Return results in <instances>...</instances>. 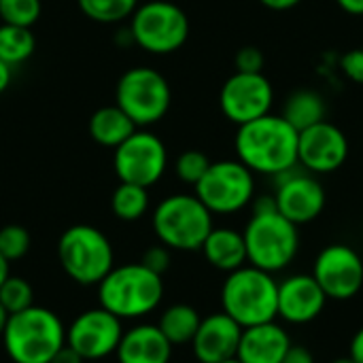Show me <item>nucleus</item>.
I'll return each instance as SVG.
<instances>
[{"label":"nucleus","instance_id":"nucleus-1","mask_svg":"<svg viewBox=\"0 0 363 363\" xmlns=\"http://www.w3.org/2000/svg\"><path fill=\"white\" fill-rule=\"evenodd\" d=\"M300 132L283 115H264L238 125L234 149L253 174L279 177L298 168Z\"/></svg>","mask_w":363,"mask_h":363},{"label":"nucleus","instance_id":"nucleus-2","mask_svg":"<svg viewBox=\"0 0 363 363\" xmlns=\"http://www.w3.org/2000/svg\"><path fill=\"white\" fill-rule=\"evenodd\" d=\"M2 345L13 363H49L66 345V328L53 311L34 304L9 315Z\"/></svg>","mask_w":363,"mask_h":363},{"label":"nucleus","instance_id":"nucleus-3","mask_svg":"<svg viewBox=\"0 0 363 363\" xmlns=\"http://www.w3.org/2000/svg\"><path fill=\"white\" fill-rule=\"evenodd\" d=\"M164 298V281L143 264L113 268L98 283V300L117 319H140L151 315Z\"/></svg>","mask_w":363,"mask_h":363},{"label":"nucleus","instance_id":"nucleus-4","mask_svg":"<svg viewBox=\"0 0 363 363\" xmlns=\"http://www.w3.org/2000/svg\"><path fill=\"white\" fill-rule=\"evenodd\" d=\"M221 308L242 330L279 317V283L251 264L228 274L221 287Z\"/></svg>","mask_w":363,"mask_h":363},{"label":"nucleus","instance_id":"nucleus-5","mask_svg":"<svg viewBox=\"0 0 363 363\" xmlns=\"http://www.w3.org/2000/svg\"><path fill=\"white\" fill-rule=\"evenodd\" d=\"M247 262L270 274L294 264L300 251V230L279 211L253 213L245 230Z\"/></svg>","mask_w":363,"mask_h":363},{"label":"nucleus","instance_id":"nucleus-6","mask_svg":"<svg viewBox=\"0 0 363 363\" xmlns=\"http://www.w3.org/2000/svg\"><path fill=\"white\" fill-rule=\"evenodd\" d=\"M213 228V213L196 194L168 196L153 211V232L170 251H200Z\"/></svg>","mask_w":363,"mask_h":363},{"label":"nucleus","instance_id":"nucleus-7","mask_svg":"<svg viewBox=\"0 0 363 363\" xmlns=\"http://www.w3.org/2000/svg\"><path fill=\"white\" fill-rule=\"evenodd\" d=\"M62 270L79 285H98L113 268L115 253L111 240L94 225H70L57 240Z\"/></svg>","mask_w":363,"mask_h":363},{"label":"nucleus","instance_id":"nucleus-8","mask_svg":"<svg viewBox=\"0 0 363 363\" xmlns=\"http://www.w3.org/2000/svg\"><path fill=\"white\" fill-rule=\"evenodd\" d=\"M130 36L149 53L168 55L185 45L189 36V19L179 4L170 0H151L138 4L132 13Z\"/></svg>","mask_w":363,"mask_h":363},{"label":"nucleus","instance_id":"nucleus-9","mask_svg":"<svg viewBox=\"0 0 363 363\" xmlns=\"http://www.w3.org/2000/svg\"><path fill=\"white\" fill-rule=\"evenodd\" d=\"M170 100L172 94L166 77L149 66L125 70L115 87V104L136 123V128H147L164 119Z\"/></svg>","mask_w":363,"mask_h":363},{"label":"nucleus","instance_id":"nucleus-10","mask_svg":"<svg viewBox=\"0 0 363 363\" xmlns=\"http://www.w3.org/2000/svg\"><path fill=\"white\" fill-rule=\"evenodd\" d=\"M198 200L213 215H234L255 198V177L238 160L213 162L196 185Z\"/></svg>","mask_w":363,"mask_h":363},{"label":"nucleus","instance_id":"nucleus-11","mask_svg":"<svg viewBox=\"0 0 363 363\" xmlns=\"http://www.w3.org/2000/svg\"><path fill=\"white\" fill-rule=\"evenodd\" d=\"M168 166V151L160 136L149 130H136L119 147H115L113 168L121 183H134L140 187L155 185Z\"/></svg>","mask_w":363,"mask_h":363},{"label":"nucleus","instance_id":"nucleus-12","mask_svg":"<svg viewBox=\"0 0 363 363\" xmlns=\"http://www.w3.org/2000/svg\"><path fill=\"white\" fill-rule=\"evenodd\" d=\"M313 277L328 296V300H353L363 289L362 255L353 247L342 242L328 245L319 251L315 259Z\"/></svg>","mask_w":363,"mask_h":363},{"label":"nucleus","instance_id":"nucleus-13","mask_svg":"<svg viewBox=\"0 0 363 363\" xmlns=\"http://www.w3.org/2000/svg\"><path fill=\"white\" fill-rule=\"evenodd\" d=\"M274 87L264 72H234L221 87L219 106L236 125L259 119L272 111Z\"/></svg>","mask_w":363,"mask_h":363},{"label":"nucleus","instance_id":"nucleus-14","mask_svg":"<svg viewBox=\"0 0 363 363\" xmlns=\"http://www.w3.org/2000/svg\"><path fill=\"white\" fill-rule=\"evenodd\" d=\"M277 179L274 189V202L279 213L289 219L291 223L306 225L315 221L323 208H325V189L317 174L306 172L304 168H294L289 172H283Z\"/></svg>","mask_w":363,"mask_h":363},{"label":"nucleus","instance_id":"nucleus-15","mask_svg":"<svg viewBox=\"0 0 363 363\" xmlns=\"http://www.w3.org/2000/svg\"><path fill=\"white\" fill-rule=\"evenodd\" d=\"M121 336V319L100 306L74 317V321L66 330V345L74 353H79L83 362H96L113 355L119 347Z\"/></svg>","mask_w":363,"mask_h":363},{"label":"nucleus","instance_id":"nucleus-16","mask_svg":"<svg viewBox=\"0 0 363 363\" xmlns=\"http://www.w3.org/2000/svg\"><path fill=\"white\" fill-rule=\"evenodd\" d=\"M349 138L347 134L323 119L300 132L298 138V166L311 174H330L345 166L349 160Z\"/></svg>","mask_w":363,"mask_h":363},{"label":"nucleus","instance_id":"nucleus-17","mask_svg":"<svg viewBox=\"0 0 363 363\" xmlns=\"http://www.w3.org/2000/svg\"><path fill=\"white\" fill-rule=\"evenodd\" d=\"M328 296L313 274H291L279 283V317L291 325H306L319 319Z\"/></svg>","mask_w":363,"mask_h":363},{"label":"nucleus","instance_id":"nucleus-18","mask_svg":"<svg viewBox=\"0 0 363 363\" xmlns=\"http://www.w3.org/2000/svg\"><path fill=\"white\" fill-rule=\"evenodd\" d=\"M242 328L223 311L213 313L200 321V328L191 340L194 357L200 363H221L236 357Z\"/></svg>","mask_w":363,"mask_h":363},{"label":"nucleus","instance_id":"nucleus-19","mask_svg":"<svg viewBox=\"0 0 363 363\" xmlns=\"http://www.w3.org/2000/svg\"><path fill=\"white\" fill-rule=\"evenodd\" d=\"M291 345L289 334L277 321L245 328L236 359L242 363H283Z\"/></svg>","mask_w":363,"mask_h":363},{"label":"nucleus","instance_id":"nucleus-20","mask_svg":"<svg viewBox=\"0 0 363 363\" xmlns=\"http://www.w3.org/2000/svg\"><path fill=\"white\" fill-rule=\"evenodd\" d=\"M115 355L119 363H170L172 345L157 325L138 323L123 332Z\"/></svg>","mask_w":363,"mask_h":363},{"label":"nucleus","instance_id":"nucleus-21","mask_svg":"<svg viewBox=\"0 0 363 363\" xmlns=\"http://www.w3.org/2000/svg\"><path fill=\"white\" fill-rule=\"evenodd\" d=\"M204 259L221 272H234L242 266H247V247L242 232H236L232 228H213L206 236L202 249Z\"/></svg>","mask_w":363,"mask_h":363},{"label":"nucleus","instance_id":"nucleus-22","mask_svg":"<svg viewBox=\"0 0 363 363\" xmlns=\"http://www.w3.org/2000/svg\"><path fill=\"white\" fill-rule=\"evenodd\" d=\"M136 130H138L136 123L117 104L98 108L91 115V119H89V134H91V138L98 145L108 147V149L119 147Z\"/></svg>","mask_w":363,"mask_h":363},{"label":"nucleus","instance_id":"nucleus-23","mask_svg":"<svg viewBox=\"0 0 363 363\" xmlns=\"http://www.w3.org/2000/svg\"><path fill=\"white\" fill-rule=\"evenodd\" d=\"M328 115V106L321 94L313 89H298L285 100L283 117L298 130H306L319 121H323Z\"/></svg>","mask_w":363,"mask_h":363},{"label":"nucleus","instance_id":"nucleus-24","mask_svg":"<svg viewBox=\"0 0 363 363\" xmlns=\"http://www.w3.org/2000/svg\"><path fill=\"white\" fill-rule=\"evenodd\" d=\"M200 321H202V317L194 306L172 304L162 313L157 328L162 330V334L168 338V342L172 347H181V345H191V340L200 328Z\"/></svg>","mask_w":363,"mask_h":363},{"label":"nucleus","instance_id":"nucleus-25","mask_svg":"<svg viewBox=\"0 0 363 363\" xmlns=\"http://www.w3.org/2000/svg\"><path fill=\"white\" fill-rule=\"evenodd\" d=\"M36 38L32 28L0 23V60L9 66H17L34 55Z\"/></svg>","mask_w":363,"mask_h":363},{"label":"nucleus","instance_id":"nucleus-26","mask_svg":"<svg viewBox=\"0 0 363 363\" xmlns=\"http://www.w3.org/2000/svg\"><path fill=\"white\" fill-rule=\"evenodd\" d=\"M111 211L121 221H136L149 211V189L134 185V183H121L111 196Z\"/></svg>","mask_w":363,"mask_h":363},{"label":"nucleus","instance_id":"nucleus-27","mask_svg":"<svg viewBox=\"0 0 363 363\" xmlns=\"http://www.w3.org/2000/svg\"><path fill=\"white\" fill-rule=\"evenodd\" d=\"M85 17L98 23H119L130 19L138 6V0H77Z\"/></svg>","mask_w":363,"mask_h":363},{"label":"nucleus","instance_id":"nucleus-28","mask_svg":"<svg viewBox=\"0 0 363 363\" xmlns=\"http://www.w3.org/2000/svg\"><path fill=\"white\" fill-rule=\"evenodd\" d=\"M0 304L9 315L21 313L30 306H34V289L32 285L21 277H6V281L0 285Z\"/></svg>","mask_w":363,"mask_h":363},{"label":"nucleus","instance_id":"nucleus-29","mask_svg":"<svg viewBox=\"0 0 363 363\" xmlns=\"http://www.w3.org/2000/svg\"><path fill=\"white\" fill-rule=\"evenodd\" d=\"M43 13L40 0H0V19L2 23L32 28Z\"/></svg>","mask_w":363,"mask_h":363},{"label":"nucleus","instance_id":"nucleus-30","mask_svg":"<svg viewBox=\"0 0 363 363\" xmlns=\"http://www.w3.org/2000/svg\"><path fill=\"white\" fill-rule=\"evenodd\" d=\"M30 232L23 225L11 223L0 228V255L11 264L21 259L30 251Z\"/></svg>","mask_w":363,"mask_h":363},{"label":"nucleus","instance_id":"nucleus-31","mask_svg":"<svg viewBox=\"0 0 363 363\" xmlns=\"http://www.w3.org/2000/svg\"><path fill=\"white\" fill-rule=\"evenodd\" d=\"M213 162L208 160V155L204 151H198V149H189V151H183L177 162H174V172L177 177L187 183V185H198V181L206 174L208 166Z\"/></svg>","mask_w":363,"mask_h":363},{"label":"nucleus","instance_id":"nucleus-32","mask_svg":"<svg viewBox=\"0 0 363 363\" xmlns=\"http://www.w3.org/2000/svg\"><path fill=\"white\" fill-rule=\"evenodd\" d=\"M234 64H236V70L238 72H264L266 57H264V53H262L259 47L247 45V47H242L236 53Z\"/></svg>","mask_w":363,"mask_h":363},{"label":"nucleus","instance_id":"nucleus-33","mask_svg":"<svg viewBox=\"0 0 363 363\" xmlns=\"http://www.w3.org/2000/svg\"><path fill=\"white\" fill-rule=\"evenodd\" d=\"M140 264L149 270H153L155 274L164 277V272L170 268V249L164 247L162 242L155 245V247H149L145 253H143V259Z\"/></svg>","mask_w":363,"mask_h":363},{"label":"nucleus","instance_id":"nucleus-34","mask_svg":"<svg viewBox=\"0 0 363 363\" xmlns=\"http://www.w3.org/2000/svg\"><path fill=\"white\" fill-rule=\"evenodd\" d=\"M340 68L353 83L363 85V47L347 51L340 57Z\"/></svg>","mask_w":363,"mask_h":363},{"label":"nucleus","instance_id":"nucleus-35","mask_svg":"<svg viewBox=\"0 0 363 363\" xmlns=\"http://www.w3.org/2000/svg\"><path fill=\"white\" fill-rule=\"evenodd\" d=\"M283 363H315V355L302 345H291L289 351L285 353Z\"/></svg>","mask_w":363,"mask_h":363},{"label":"nucleus","instance_id":"nucleus-36","mask_svg":"<svg viewBox=\"0 0 363 363\" xmlns=\"http://www.w3.org/2000/svg\"><path fill=\"white\" fill-rule=\"evenodd\" d=\"M349 357L355 363H363V328H359L351 340V347H349Z\"/></svg>","mask_w":363,"mask_h":363},{"label":"nucleus","instance_id":"nucleus-37","mask_svg":"<svg viewBox=\"0 0 363 363\" xmlns=\"http://www.w3.org/2000/svg\"><path fill=\"white\" fill-rule=\"evenodd\" d=\"M49 363H83V359H81V355L74 353L68 345H64V347L53 355V359Z\"/></svg>","mask_w":363,"mask_h":363},{"label":"nucleus","instance_id":"nucleus-38","mask_svg":"<svg viewBox=\"0 0 363 363\" xmlns=\"http://www.w3.org/2000/svg\"><path fill=\"white\" fill-rule=\"evenodd\" d=\"M259 2L270 11H289L296 9L302 0H259Z\"/></svg>","mask_w":363,"mask_h":363},{"label":"nucleus","instance_id":"nucleus-39","mask_svg":"<svg viewBox=\"0 0 363 363\" xmlns=\"http://www.w3.org/2000/svg\"><path fill=\"white\" fill-rule=\"evenodd\" d=\"M336 4L349 15H363V0H336Z\"/></svg>","mask_w":363,"mask_h":363},{"label":"nucleus","instance_id":"nucleus-40","mask_svg":"<svg viewBox=\"0 0 363 363\" xmlns=\"http://www.w3.org/2000/svg\"><path fill=\"white\" fill-rule=\"evenodd\" d=\"M11 68H13V66H9L6 62L0 60V94L11 85V77H13V74H11Z\"/></svg>","mask_w":363,"mask_h":363},{"label":"nucleus","instance_id":"nucleus-41","mask_svg":"<svg viewBox=\"0 0 363 363\" xmlns=\"http://www.w3.org/2000/svg\"><path fill=\"white\" fill-rule=\"evenodd\" d=\"M11 272H9V262L0 255V285L6 281V277H9Z\"/></svg>","mask_w":363,"mask_h":363},{"label":"nucleus","instance_id":"nucleus-42","mask_svg":"<svg viewBox=\"0 0 363 363\" xmlns=\"http://www.w3.org/2000/svg\"><path fill=\"white\" fill-rule=\"evenodd\" d=\"M6 321H9V313H6V311H4V306L0 304V338H2V334H4Z\"/></svg>","mask_w":363,"mask_h":363},{"label":"nucleus","instance_id":"nucleus-43","mask_svg":"<svg viewBox=\"0 0 363 363\" xmlns=\"http://www.w3.org/2000/svg\"><path fill=\"white\" fill-rule=\"evenodd\" d=\"M332 363H355L351 357H338V359H334Z\"/></svg>","mask_w":363,"mask_h":363},{"label":"nucleus","instance_id":"nucleus-44","mask_svg":"<svg viewBox=\"0 0 363 363\" xmlns=\"http://www.w3.org/2000/svg\"><path fill=\"white\" fill-rule=\"evenodd\" d=\"M221 363H242V362H238L236 357H232V359H225V362H221Z\"/></svg>","mask_w":363,"mask_h":363}]
</instances>
